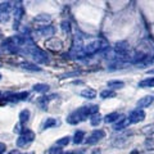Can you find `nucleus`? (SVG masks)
Here are the masks:
<instances>
[{"instance_id":"19","label":"nucleus","mask_w":154,"mask_h":154,"mask_svg":"<svg viewBox=\"0 0 154 154\" xmlns=\"http://www.w3.org/2000/svg\"><path fill=\"white\" fill-rule=\"evenodd\" d=\"M33 90L36 91V93H46L48 90H49V85L46 84H36L33 86Z\"/></svg>"},{"instance_id":"9","label":"nucleus","mask_w":154,"mask_h":154,"mask_svg":"<svg viewBox=\"0 0 154 154\" xmlns=\"http://www.w3.org/2000/svg\"><path fill=\"white\" fill-rule=\"evenodd\" d=\"M153 102H154V96H153V95H146V96H144V98H141V99L137 100V103H136L137 109L146 108V107H149V105H150Z\"/></svg>"},{"instance_id":"34","label":"nucleus","mask_w":154,"mask_h":154,"mask_svg":"<svg viewBox=\"0 0 154 154\" xmlns=\"http://www.w3.org/2000/svg\"><path fill=\"white\" fill-rule=\"evenodd\" d=\"M9 154H22V153H21V152H18V150H12Z\"/></svg>"},{"instance_id":"26","label":"nucleus","mask_w":154,"mask_h":154,"mask_svg":"<svg viewBox=\"0 0 154 154\" xmlns=\"http://www.w3.org/2000/svg\"><path fill=\"white\" fill-rule=\"evenodd\" d=\"M60 28H62V31H63L64 33H69L71 30H72V27H71V23L68 21H63L60 23Z\"/></svg>"},{"instance_id":"21","label":"nucleus","mask_w":154,"mask_h":154,"mask_svg":"<svg viewBox=\"0 0 154 154\" xmlns=\"http://www.w3.org/2000/svg\"><path fill=\"white\" fill-rule=\"evenodd\" d=\"M9 96H12L13 100H25V99H27L28 93L27 91H22V93H18V94H11Z\"/></svg>"},{"instance_id":"11","label":"nucleus","mask_w":154,"mask_h":154,"mask_svg":"<svg viewBox=\"0 0 154 154\" xmlns=\"http://www.w3.org/2000/svg\"><path fill=\"white\" fill-rule=\"evenodd\" d=\"M54 32H55V30H54V27L53 26H44L41 30L37 31V33L38 35H41V36H53L54 35Z\"/></svg>"},{"instance_id":"14","label":"nucleus","mask_w":154,"mask_h":154,"mask_svg":"<svg viewBox=\"0 0 154 154\" xmlns=\"http://www.w3.org/2000/svg\"><path fill=\"white\" fill-rule=\"evenodd\" d=\"M107 85H108V88L113 89V91H114L117 89H122L125 86V82H123V81H118V80H112V81H108Z\"/></svg>"},{"instance_id":"18","label":"nucleus","mask_w":154,"mask_h":154,"mask_svg":"<svg viewBox=\"0 0 154 154\" xmlns=\"http://www.w3.org/2000/svg\"><path fill=\"white\" fill-rule=\"evenodd\" d=\"M50 98H53V96H50ZM50 98H48V96H41V98H38V100H37L38 107H40L41 109H46L48 108V102H49Z\"/></svg>"},{"instance_id":"4","label":"nucleus","mask_w":154,"mask_h":154,"mask_svg":"<svg viewBox=\"0 0 154 154\" xmlns=\"http://www.w3.org/2000/svg\"><path fill=\"white\" fill-rule=\"evenodd\" d=\"M104 136H105V132L103 131V130H95V131H93V134L88 137L86 143H88L89 145H94V144L100 141L102 139H104Z\"/></svg>"},{"instance_id":"8","label":"nucleus","mask_w":154,"mask_h":154,"mask_svg":"<svg viewBox=\"0 0 154 154\" xmlns=\"http://www.w3.org/2000/svg\"><path fill=\"white\" fill-rule=\"evenodd\" d=\"M128 126H130V119L126 118V117H123V116H121V118H119L118 121L114 123L113 130H114V131H122V130L127 128Z\"/></svg>"},{"instance_id":"31","label":"nucleus","mask_w":154,"mask_h":154,"mask_svg":"<svg viewBox=\"0 0 154 154\" xmlns=\"http://www.w3.org/2000/svg\"><path fill=\"white\" fill-rule=\"evenodd\" d=\"M23 130L25 128H22V123H18V125L14 126V132H17V134H22Z\"/></svg>"},{"instance_id":"3","label":"nucleus","mask_w":154,"mask_h":154,"mask_svg":"<svg viewBox=\"0 0 154 154\" xmlns=\"http://www.w3.org/2000/svg\"><path fill=\"white\" fill-rule=\"evenodd\" d=\"M35 140V132L31 131V130H23V132L19 135V137L17 139V146L19 148H23L28 145L30 143H32Z\"/></svg>"},{"instance_id":"28","label":"nucleus","mask_w":154,"mask_h":154,"mask_svg":"<svg viewBox=\"0 0 154 154\" xmlns=\"http://www.w3.org/2000/svg\"><path fill=\"white\" fill-rule=\"evenodd\" d=\"M141 132L145 135H153L154 134V123H150V125H148V126H145Z\"/></svg>"},{"instance_id":"20","label":"nucleus","mask_w":154,"mask_h":154,"mask_svg":"<svg viewBox=\"0 0 154 154\" xmlns=\"http://www.w3.org/2000/svg\"><path fill=\"white\" fill-rule=\"evenodd\" d=\"M100 98H102V99L116 98V91H113V90H104V91L100 93Z\"/></svg>"},{"instance_id":"32","label":"nucleus","mask_w":154,"mask_h":154,"mask_svg":"<svg viewBox=\"0 0 154 154\" xmlns=\"http://www.w3.org/2000/svg\"><path fill=\"white\" fill-rule=\"evenodd\" d=\"M80 72H72V73H66V75H62V79H64V77H69V76H79Z\"/></svg>"},{"instance_id":"2","label":"nucleus","mask_w":154,"mask_h":154,"mask_svg":"<svg viewBox=\"0 0 154 154\" xmlns=\"http://www.w3.org/2000/svg\"><path fill=\"white\" fill-rule=\"evenodd\" d=\"M107 48H108L107 42L98 38V40H94V41L89 42L88 45H84L82 51H84L85 57H88V55H93V54H95V53H98V51L103 50V49H107Z\"/></svg>"},{"instance_id":"17","label":"nucleus","mask_w":154,"mask_h":154,"mask_svg":"<svg viewBox=\"0 0 154 154\" xmlns=\"http://www.w3.org/2000/svg\"><path fill=\"white\" fill-rule=\"evenodd\" d=\"M58 123H59V122H58L55 118H46V121L44 122V125H42V128H44V130L50 128L53 126H57Z\"/></svg>"},{"instance_id":"7","label":"nucleus","mask_w":154,"mask_h":154,"mask_svg":"<svg viewBox=\"0 0 154 154\" xmlns=\"http://www.w3.org/2000/svg\"><path fill=\"white\" fill-rule=\"evenodd\" d=\"M80 112L82 113V116L85 118H88V116H93L99 113V105H88V107H82L80 108Z\"/></svg>"},{"instance_id":"12","label":"nucleus","mask_w":154,"mask_h":154,"mask_svg":"<svg viewBox=\"0 0 154 154\" xmlns=\"http://www.w3.org/2000/svg\"><path fill=\"white\" fill-rule=\"evenodd\" d=\"M81 96L85 98V99H94V98H96V91L94 89L88 88V89L81 91Z\"/></svg>"},{"instance_id":"33","label":"nucleus","mask_w":154,"mask_h":154,"mask_svg":"<svg viewBox=\"0 0 154 154\" xmlns=\"http://www.w3.org/2000/svg\"><path fill=\"white\" fill-rule=\"evenodd\" d=\"M5 150H7V145L4 143H0V154H3Z\"/></svg>"},{"instance_id":"15","label":"nucleus","mask_w":154,"mask_h":154,"mask_svg":"<svg viewBox=\"0 0 154 154\" xmlns=\"http://www.w3.org/2000/svg\"><path fill=\"white\" fill-rule=\"evenodd\" d=\"M139 88H154V77H148L139 82Z\"/></svg>"},{"instance_id":"29","label":"nucleus","mask_w":154,"mask_h":154,"mask_svg":"<svg viewBox=\"0 0 154 154\" xmlns=\"http://www.w3.org/2000/svg\"><path fill=\"white\" fill-rule=\"evenodd\" d=\"M49 21H50V17L45 16V14H41V16H37L35 18V22H41V23H44V25L46 22H49Z\"/></svg>"},{"instance_id":"16","label":"nucleus","mask_w":154,"mask_h":154,"mask_svg":"<svg viewBox=\"0 0 154 154\" xmlns=\"http://www.w3.org/2000/svg\"><path fill=\"white\" fill-rule=\"evenodd\" d=\"M30 110L28 109H23L21 113H19V121H21V123H26L28 119H30Z\"/></svg>"},{"instance_id":"10","label":"nucleus","mask_w":154,"mask_h":154,"mask_svg":"<svg viewBox=\"0 0 154 154\" xmlns=\"http://www.w3.org/2000/svg\"><path fill=\"white\" fill-rule=\"evenodd\" d=\"M45 45L51 50H60L62 49V42L58 40L57 37H51L50 40H48L45 42Z\"/></svg>"},{"instance_id":"5","label":"nucleus","mask_w":154,"mask_h":154,"mask_svg":"<svg viewBox=\"0 0 154 154\" xmlns=\"http://www.w3.org/2000/svg\"><path fill=\"white\" fill-rule=\"evenodd\" d=\"M130 123H139L145 119V112H144L143 109H135L134 112H131L130 114Z\"/></svg>"},{"instance_id":"37","label":"nucleus","mask_w":154,"mask_h":154,"mask_svg":"<svg viewBox=\"0 0 154 154\" xmlns=\"http://www.w3.org/2000/svg\"><path fill=\"white\" fill-rule=\"evenodd\" d=\"M148 73H154V68H153V69H149V71H148Z\"/></svg>"},{"instance_id":"36","label":"nucleus","mask_w":154,"mask_h":154,"mask_svg":"<svg viewBox=\"0 0 154 154\" xmlns=\"http://www.w3.org/2000/svg\"><path fill=\"white\" fill-rule=\"evenodd\" d=\"M130 154H139V150H137V149H134V150L130 153Z\"/></svg>"},{"instance_id":"24","label":"nucleus","mask_w":154,"mask_h":154,"mask_svg":"<svg viewBox=\"0 0 154 154\" xmlns=\"http://www.w3.org/2000/svg\"><path fill=\"white\" fill-rule=\"evenodd\" d=\"M23 13H25V11H23V7H22V5H17V7H16V12H14V14H16L17 22H19V21L22 19Z\"/></svg>"},{"instance_id":"35","label":"nucleus","mask_w":154,"mask_h":154,"mask_svg":"<svg viewBox=\"0 0 154 154\" xmlns=\"http://www.w3.org/2000/svg\"><path fill=\"white\" fill-rule=\"evenodd\" d=\"M93 154H100V150H99V149H94V150H93Z\"/></svg>"},{"instance_id":"1","label":"nucleus","mask_w":154,"mask_h":154,"mask_svg":"<svg viewBox=\"0 0 154 154\" xmlns=\"http://www.w3.org/2000/svg\"><path fill=\"white\" fill-rule=\"evenodd\" d=\"M25 50L28 55L32 57V59L37 62V63H41V64H45V63H49V57H48V54L41 50L38 46L33 45V42H31V44H28L25 46Z\"/></svg>"},{"instance_id":"38","label":"nucleus","mask_w":154,"mask_h":154,"mask_svg":"<svg viewBox=\"0 0 154 154\" xmlns=\"http://www.w3.org/2000/svg\"><path fill=\"white\" fill-rule=\"evenodd\" d=\"M0 80H2V73H0Z\"/></svg>"},{"instance_id":"22","label":"nucleus","mask_w":154,"mask_h":154,"mask_svg":"<svg viewBox=\"0 0 154 154\" xmlns=\"http://www.w3.org/2000/svg\"><path fill=\"white\" fill-rule=\"evenodd\" d=\"M84 137H85V132L84 131H76L75 136H73V143L75 144H81L84 141Z\"/></svg>"},{"instance_id":"27","label":"nucleus","mask_w":154,"mask_h":154,"mask_svg":"<svg viewBox=\"0 0 154 154\" xmlns=\"http://www.w3.org/2000/svg\"><path fill=\"white\" fill-rule=\"evenodd\" d=\"M22 68L25 69H30V71H40L41 68L40 67H36L35 64H31V63H27V62H25V63H22Z\"/></svg>"},{"instance_id":"6","label":"nucleus","mask_w":154,"mask_h":154,"mask_svg":"<svg viewBox=\"0 0 154 154\" xmlns=\"http://www.w3.org/2000/svg\"><path fill=\"white\" fill-rule=\"evenodd\" d=\"M84 119H86L82 113L80 112V109H77L75 110L73 113H71L68 117H67V122H68L69 125H77V123H80L81 121H84Z\"/></svg>"},{"instance_id":"23","label":"nucleus","mask_w":154,"mask_h":154,"mask_svg":"<svg viewBox=\"0 0 154 154\" xmlns=\"http://www.w3.org/2000/svg\"><path fill=\"white\" fill-rule=\"evenodd\" d=\"M100 122H102V116H100L99 113H96V114H93V116H91V118H90L91 126H98Z\"/></svg>"},{"instance_id":"39","label":"nucleus","mask_w":154,"mask_h":154,"mask_svg":"<svg viewBox=\"0 0 154 154\" xmlns=\"http://www.w3.org/2000/svg\"><path fill=\"white\" fill-rule=\"evenodd\" d=\"M79 154H84V153H79Z\"/></svg>"},{"instance_id":"30","label":"nucleus","mask_w":154,"mask_h":154,"mask_svg":"<svg viewBox=\"0 0 154 154\" xmlns=\"http://www.w3.org/2000/svg\"><path fill=\"white\" fill-rule=\"evenodd\" d=\"M49 153L50 154H63V152H62V148L59 146H53L49 149Z\"/></svg>"},{"instance_id":"25","label":"nucleus","mask_w":154,"mask_h":154,"mask_svg":"<svg viewBox=\"0 0 154 154\" xmlns=\"http://www.w3.org/2000/svg\"><path fill=\"white\" fill-rule=\"evenodd\" d=\"M69 136H64V137H62V139H59V140L57 141V146H59V148H62V146H67L69 144Z\"/></svg>"},{"instance_id":"13","label":"nucleus","mask_w":154,"mask_h":154,"mask_svg":"<svg viewBox=\"0 0 154 154\" xmlns=\"http://www.w3.org/2000/svg\"><path fill=\"white\" fill-rule=\"evenodd\" d=\"M121 118V114H118L117 112H113V113H109L104 117V122L105 123H112L114 121H118V119Z\"/></svg>"}]
</instances>
